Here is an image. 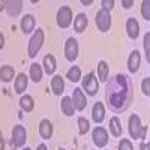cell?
Masks as SVG:
<instances>
[{
	"instance_id": "6da1fadb",
	"label": "cell",
	"mask_w": 150,
	"mask_h": 150,
	"mask_svg": "<svg viewBox=\"0 0 150 150\" xmlns=\"http://www.w3.org/2000/svg\"><path fill=\"white\" fill-rule=\"evenodd\" d=\"M105 98L108 108L114 112H125L134 99V84L128 75L117 74L105 87Z\"/></svg>"
},
{
	"instance_id": "7a4b0ae2",
	"label": "cell",
	"mask_w": 150,
	"mask_h": 150,
	"mask_svg": "<svg viewBox=\"0 0 150 150\" xmlns=\"http://www.w3.org/2000/svg\"><path fill=\"white\" fill-rule=\"evenodd\" d=\"M147 128L141 125V120L137 114H132L129 117V135L134 140H141L146 137Z\"/></svg>"
},
{
	"instance_id": "3957f363",
	"label": "cell",
	"mask_w": 150,
	"mask_h": 150,
	"mask_svg": "<svg viewBox=\"0 0 150 150\" xmlns=\"http://www.w3.org/2000/svg\"><path fill=\"white\" fill-rule=\"evenodd\" d=\"M42 44H44V32L41 29H38L35 32V35L32 36L30 42H29V56L32 59H35L38 56V53H39Z\"/></svg>"
},
{
	"instance_id": "277c9868",
	"label": "cell",
	"mask_w": 150,
	"mask_h": 150,
	"mask_svg": "<svg viewBox=\"0 0 150 150\" xmlns=\"http://www.w3.org/2000/svg\"><path fill=\"white\" fill-rule=\"evenodd\" d=\"M72 23V9L69 6H62L57 12V24L62 29H66Z\"/></svg>"
},
{
	"instance_id": "5b68a950",
	"label": "cell",
	"mask_w": 150,
	"mask_h": 150,
	"mask_svg": "<svg viewBox=\"0 0 150 150\" xmlns=\"http://www.w3.org/2000/svg\"><path fill=\"white\" fill-rule=\"evenodd\" d=\"M95 21H96L98 29L101 30V32H108L110 27H111V15H110L108 11L101 9V11H99L98 14H96Z\"/></svg>"
},
{
	"instance_id": "8992f818",
	"label": "cell",
	"mask_w": 150,
	"mask_h": 150,
	"mask_svg": "<svg viewBox=\"0 0 150 150\" xmlns=\"http://www.w3.org/2000/svg\"><path fill=\"white\" fill-rule=\"evenodd\" d=\"M83 89L87 95L90 96H95L99 90V84H98V80L93 74H87L84 80H83Z\"/></svg>"
},
{
	"instance_id": "52a82bcc",
	"label": "cell",
	"mask_w": 150,
	"mask_h": 150,
	"mask_svg": "<svg viewBox=\"0 0 150 150\" xmlns=\"http://www.w3.org/2000/svg\"><path fill=\"white\" fill-rule=\"evenodd\" d=\"M27 140V132L26 129H24L21 125H17V126L14 128V131H12V144H14L15 147H23L24 143H26Z\"/></svg>"
},
{
	"instance_id": "ba28073f",
	"label": "cell",
	"mask_w": 150,
	"mask_h": 150,
	"mask_svg": "<svg viewBox=\"0 0 150 150\" xmlns=\"http://www.w3.org/2000/svg\"><path fill=\"white\" fill-rule=\"evenodd\" d=\"M65 56L69 62H74L78 56V44L74 38H69L65 44Z\"/></svg>"
},
{
	"instance_id": "9c48e42d",
	"label": "cell",
	"mask_w": 150,
	"mask_h": 150,
	"mask_svg": "<svg viewBox=\"0 0 150 150\" xmlns=\"http://www.w3.org/2000/svg\"><path fill=\"white\" fill-rule=\"evenodd\" d=\"M72 105L75 110L78 111H83L87 105V99L84 96V92L81 89H75L74 90V96H72Z\"/></svg>"
},
{
	"instance_id": "30bf717a",
	"label": "cell",
	"mask_w": 150,
	"mask_h": 150,
	"mask_svg": "<svg viewBox=\"0 0 150 150\" xmlns=\"http://www.w3.org/2000/svg\"><path fill=\"white\" fill-rule=\"evenodd\" d=\"M92 138H93V143L96 144V147H104V146L108 143V134H107V131H105L104 128L98 126V128L93 131Z\"/></svg>"
},
{
	"instance_id": "8fae6325",
	"label": "cell",
	"mask_w": 150,
	"mask_h": 150,
	"mask_svg": "<svg viewBox=\"0 0 150 150\" xmlns=\"http://www.w3.org/2000/svg\"><path fill=\"white\" fill-rule=\"evenodd\" d=\"M140 65H141V56H140V53L137 51V50H134V51L131 53V56H129V60H128V68H129V72H131V74L138 72Z\"/></svg>"
},
{
	"instance_id": "7c38bea8",
	"label": "cell",
	"mask_w": 150,
	"mask_h": 150,
	"mask_svg": "<svg viewBox=\"0 0 150 150\" xmlns=\"http://www.w3.org/2000/svg\"><path fill=\"white\" fill-rule=\"evenodd\" d=\"M5 8L11 17H18L23 9V2L21 0H9V2H5Z\"/></svg>"
},
{
	"instance_id": "4fadbf2b",
	"label": "cell",
	"mask_w": 150,
	"mask_h": 150,
	"mask_svg": "<svg viewBox=\"0 0 150 150\" xmlns=\"http://www.w3.org/2000/svg\"><path fill=\"white\" fill-rule=\"evenodd\" d=\"M126 32H128V36L131 39H137L140 35V26H138V21L135 18H129L126 21Z\"/></svg>"
},
{
	"instance_id": "5bb4252c",
	"label": "cell",
	"mask_w": 150,
	"mask_h": 150,
	"mask_svg": "<svg viewBox=\"0 0 150 150\" xmlns=\"http://www.w3.org/2000/svg\"><path fill=\"white\" fill-rule=\"evenodd\" d=\"M92 119H93L96 123H102V122H104V119H105V108H104L102 102H96V104L93 105Z\"/></svg>"
},
{
	"instance_id": "9a60e30c",
	"label": "cell",
	"mask_w": 150,
	"mask_h": 150,
	"mask_svg": "<svg viewBox=\"0 0 150 150\" xmlns=\"http://www.w3.org/2000/svg\"><path fill=\"white\" fill-rule=\"evenodd\" d=\"M39 134L44 140H50L51 138V135H53V125L50 120L44 119L41 123H39Z\"/></svg>"
},
{
	"instance_id": "2e32d148",
	"label": "cell",
	"mask_w": 150,
	"mask_h": 150,
	"mask_svg": "<svg viewBox=\"0 0 150 150\" xmlns=\"http://www.w3.org/2000/svg\"><path fill=\"white\" fill-rule=\"evenodd\" d=\"M51 90L54 95H60V93H63L65 90V81L63 78L60 77V75H54L53 80H51Z\"/></svg>"
},
{
	"instance_id": "e0dca14e",
	"label": "cell",
	"mask_w": 150,
	"mask_h": 150,
	"mask_svg": "<svg viewBox=\"0 0 150 150\" xmlns=\"http://www.w3.org/2000/svg\"><path fill=\"white\" fill-rule=\"evenodd\" d=\"M21 30L24 33H30L35 30V17L33 15H24L21 20Z\"/></svg>"
},
{
	"instance_id": "ac0fdd59",
	"label": "cell",
	"mask_w": 150,
	"mask_h": 150,
	"mask_svg": "<svg viewBox=\"0 0 150 150\" xmlns=\"http://www.w3.org/2000/svg\"><path fill=\"white\" fill-rule=\"evenodd\" d=\"M87 24H89V20H87V17L84 14H78L77 18H75L74 21V29L77 33H81L87 29Z\"/></svg>"
},
{
	"instance_id": "d6986e66",
	"label": "cell",
	"mask_w": 150,
	"mask_h": 150,
	"mask_svg": "<svg viewBox=\"0 0 150 150\" xmlns=\"http://www.w3.org/2000/svg\"><path fill=\"white\" fill-rule=\"evenodd\" d=\"M14 75H15V71L12 66L9 65H5L0 68V80H2L3 83H9L12 78H14Z\"/></svg>"
},
{
	"instance_id": "ffe728a7",
	"label": "cell",
	"mask_w": 150,
	"mask_h": 150,
	"mask_svg": "<svg viewBox=\"0 0 150 150\" xmlns=\"http://www.w3.org/2000/svg\"><path fill=\"white\" fill-rule=\"evenodd\" d=\"M14 87H15V92L20 93V95L26 90L27 89V77H26V75H24V74H18V77L15 78Z\"/></svg>"
},
{
	"instance_id": "44dd1931",
	"label": "cell",
	"mask_w": 150,
	"mask_h": 150,
	"mask_svg": "<svg viewBox=\"0 0 150 150\" xmlns=\"http://www.w3.org/2000/svg\"><path fill=\"white\" fill-rule=\"evenodd\" d=\"M44 66H45V72L48 75L54 74V71H56V59H54V56L47 54L44 57Z\"/></svg>"
},
{
	"instance_id": "7402d4cb",
	"label": "cell",
	"mask_w": 150,
	"mask_h": 150,
	"mask_svg": "<svg viewBox=\"0 0 150 150\" xmlns=\"http://www.w3.org/2000/svg\"><path fill=\"white\" fill-rule=\"evenodd\" d=\"M62 111H63V114L65 116H74V112H75V108L72 105V99L65 96L63 99H62Z\"/></svg>"
},
{
	"instance_id": "603a6c76",
	"label": "cell",
	"mask_w": 150,
	"mask_h": 150,
	"mask_svg": "<svg viewBox=\"0 0 150 150\" xmlns=\"http://www.w3.org/2000/svg\"><path fill=\"white\" fill-rule=\"evenodd\" d=\"M30 78L35 81V83H39L42 80V68L41 65H38V63H33L30 66Z\"/></svg>"
},
{
	"instance_id": "cb8c5ba5",
	"label": "cell",
	"mask_w": 150,
	"mask_h": 150,
	"mask_svg": "<svg viewBox=\"0 0 150 150\" xmlns=\"http://www.w3.org/2000/svg\"><path fill=\"white\" fill-rule=\"evenodd\" d=\"M20 107L24 110V111H32L33 110V107H35V102H33V98L32 96H29V95H24V96H21V99H20Z\"/></svg>"
},
{
	"instance_id": "d4e9b609",
	"label": "cell",
	"mask_w": 150,
	"mask_h": 150,
	"mask_svg": "<svg viewBox=\"0 0 150 150\" xmlns=\"http://www.w3.org/2000/svg\"><path fill=\"white\" fill-rule=\"evenodd\" d=\"M108 75H110V68L105 62H99L98 65V77L101 81H107L108 80Z\"/></svg>"
},
{
	"instance_id": "484cf974",
	"label": "cell",
	"mask_w": 150,
	"mask_h": 150,
	"mask_svg": "<svg viewBox=\"0 0 150 150\" xmlns=\"http://www.w3.org/2000/svg\"><path fill=\"white\" fill-rule=\"evenodd\" d=\"M110 131L114 137H120L122 135V125H120V120L117 117H112L110 120Z\"/></svg>"
},
{
	"instance_id": "4316f807",
	"label": "cell",
	"mask_w": 150,
	"mask_h": 150,
	"mask_svg": "<svg viewBox=\"0 0 150 150\" xmlns=\"http://www.w3.org/2000/svg\"><path fill=\"white\" fill-rule=\"evenodd\" d=\"M66 78L71 80L72 83L80 81V78H81V69H80L78 66H72V68L68 71V74H66Z\"/></svg>"
},
{
	"instance_id": "83f0119b",
	"label": "cell",
	"mask_w": 150,
	"mask_h": 150,
	"mask_svg": "<svg viewBox=\"0 0 150 150\" xmlns=\"http://www.w3.org/2000/svg\"><path fill=\"white\" fill-rule=\"evenodd\" d=\"M89 129H90L89 120L84 119V117H80V119H78V132H80V135L87 134V132H89Z\"/></svg>"
},
{
	"instance_id": "f1b7e54d",
	"label": "cell",
	"mask_w": 150,
	"mask_h": 150,
	"mask_svg": "<svg viewBox=\"0 0 150 150\" xmlns=\"http://www.w3.org/2000/svg\"><path fill=\"white\" fill-rule=\"evenodd\" d=\"M150 2L149 0H144V2L141 3V14H143V17H144V20H150Z\"/></svg>"
},
{
	"instance_id": "f546056e",
	"label": "cell",
	"mask_w": 150,
	"mask_h": 150,
	"mask_svg": "<svg viewBox=\"0 0 150 150\" xmlns=\"http://www.w3.org/2000/svg\"><path fill=\"white\" fill-rule=\"evenodd\" d=\"M150 33H146L144 35V48H146V59L147 62L150 60Z\"/></svg>"
},
{
	"instance_id": "4dcf8cb0",
	"label": "cell",
	"mask_w": 150,
	"mask_h": 150,
	"mask_svg": "<svg viewBox=\"0 0 150 150\" xmlns=\"http://www.w3.org/2000/svg\"><path fill=\"white\" fill-rule=\"evenodd\" d=\"M119 150H134L132 143L129 140H122L120 144H119Z\"/></svg>"
},
{
	"instance_id": "1f68e13d",
	"label": "cell",
	"mask_w": 150,
	"mask_h": 150,
	"mask_svg": "<svg viewBox=\"0 0 150 150\" xmlns=\"http://www.w3.org/2000/svg\"><path fill=\"white\" fill-rule=\"evenodd\" d=\"M141 89H143V93L146 96H150V78H144V81L141 84Z\"/></svg>"
},
{
	"instance_id": "d6a6232c",
	"label": "cell",
	"mask_w": 150,
	"mask_h": 150,
	"mask_svg": "<svg viewBox=\"0 0 150 150\" xmlns=\"http://www.w3.org/2000/svg\"><path fill=\"white\" fill-rule=\"evenodd\" d=\"M101 5H102V9L104 11H108L110 12L112 8H114V0H102Z\"/></svg>"
},
{
	"instance_id": "836d02e7",
	"label": "cell",
	"mask_w": 150,
	"mask_h": 150,
	"mask_svg": "<svg viewBox=\"0 0 150 150\" xmlns=\"http://www.w3.org/2000/svg\"><path fill=\"white\" fill-rule=\"evenodd\" d=\"M122 5H123V8L129 9V8L134 5V0H123V2H122Z\"/></svg>"
},
{
	"instance_id": "e575fe53",
	"label": "cell",
	"mask_w": 150,
	"mask_h": 150,
	"mask_svg": "<svg viewBox=\"0 0 150 150\" xmlns=\"http://www.w3.org/2000/svg\"><path fill=\"white\" fill-rule=\"evenodd\" d=\"M3 45H5V36H3V33H0V50L3 48Z\"/></svg>"
},
{
	"instance_id": "d590c367",
	"label": "cell",
	"mask_w": 150,
	"mask_h": 150,
	"mask_svg": "<svg viewBox=\"0 0 150 150\" xmlns=\"http://www.w3.org/2000/svg\"><path fill=\"white\" fill-rule=\"evenodd\" d=\"M81 3L86 5V6H89V5H92L93 2H92V0H81Z\"/></svg>"
},
{
	"instance_id": "8d00e7d4",
	"label": "cell",
	"mask_w": 150,
	"mask_h": 150,
	"mask_svg": "<svg viewBox=\"0 0 150 150\" xmlns=\"http://www.w3.org/2000/svg\"><path fill=\"white\" fill-rule=\"evenodd\" d=\"M36 150H48V149H47V146H45V144H39Z\"/></svg>"
},
{
	"instance_id": "74e56055",
	"label": "cell",
	"mask_w": 150,
	"mask_h": 150,
	"mask_svg": "<svg viewBox=\"0 0 150 150\" xmlns=\"http://www.w3.org/2000/svg\"><path fill=\"white\" fill-rule=\"evenodd\" d=\"M0 150H5V141H3V138H0Z\"/></svg>"
},
{
	"instance_id": "f35d334b",
	"label": "cell",
	"mask_w": 150,
	"mask_h": 150,
	"mask_svg": "<svg viewBox=\"0 0 150 150\" xmlns=\"http://www.w3.org/2000/svg\"><path fill=\"white\" fill-rule=\"evenodd\" d=\"M149 149V143H144V144H141V150H147Z\"/></svg>"
},
{
	"instance_id": "ab89813d",
	"label": "cell",
	"mask_w": 150,
	"mask_h": 150,
	"mask_svg": "<svg viewBox=\"0 0 150 150\" xmlns=\"http://www.w3.org/2000/svg\"><path fill=\"white\" fill-rule=\"evenodd\" d=\"M5 8V2H0V11H2Z\"/></svg>"
},
{
	"instance_id": "60d3db41",
	"label": "cell",
	"mask_w": 150,
	"mask_h": 150,
	"mask_svg": "<svg viewBox=\"0 0 150 150\" xmlns=\"http://www.w3.org/2000/svg\"><path fill=\"white\" fill-rule=\"evenodd\" d=\"M24 150H32V149H29V147H26V149H24Z\"/></svg>"
},
{
	"instance_id": "b9f144b4",
	"label": "cell",
	"mask_w": 150,
	"mask_h": 150,
	"mask_svg": "<svg viewBox=\"0 0 150 150\" xmlns=\"http://www.w3.org/2000/svg\"><path fill=\"white\" fill-rule=\"evenodd\" d=\"M60 150H63V149H60Z\"/></svg>"
}]
</instances>
